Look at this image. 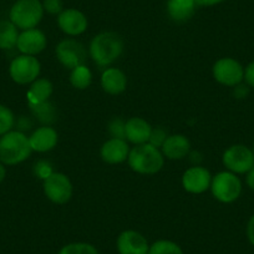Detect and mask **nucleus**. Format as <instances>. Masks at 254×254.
Returning <instances> with one entry per match:
<instances>
[{"instance_id": "obj_21", "label": "nucleus", "mask_w": 254, "mask_h": 254, "mask_svg": "<svg viewBox=\"0 0 254 254\" xmlns=\"http://www.w3.org/2000/svg\"><path fill=\"white\" fill-rule=\"evenodd\" d=\"M54 92V85L48 79H36L33 84H30L28 92H26V99H28L29 106L33 105L43 104L49 101Z\"/></svg>"}, {"instance_id": "obj_16", "label": "nucleus", "mask_w": 254, "mask_h": 254, "mask_svg": "<svg viewBox=\"0 0 254 254\" xmlns=\"http://www.w3.org/2000/svg\"><path fill=\"white\" fill-rule=\"evenodd\" d=\"M130 153V147L126 140L121 138H110L100 150V156L102 161L109 165H120V163L127 161Z\"/></svg>"}, {"instance_id": "obj_36", "label": "nucleus", "mask_w": 254, "mask_h": 254, "mask_svg": "<svg viewBox=\"0 0 254 254\" xmlns=\"http://www.w3.org/2000/svg\"><path fill=\"white\" fill-rule=\"evenodd\" d=\"M246 182H247V185H248V187L251 188V190H254V166L248 171V172H247Z\"/></svg>"}, {"instance_id": "obj_24", "label": "nucleus", "mask_w": 254, "mask_h": 254, "mask_svg": "<svg viewBox=\"0 0 254 254\" xmlns=\"http://www.w3.org/2000/svg\"><path fill=\"white\" fill-rule=\"evenodd\" d=\"M29 107H30L34 116H35L41 124H44V126H50V125L56 120V110L50 101L43 102V104L39 105H33V106Z\"/></svg>"}, {"instance_id": "obj_4", "label": "nucleus", "mask_w": 254, "mask_h": 254, "mask_svg": "<svg viewBox=\"0 0 254 254\" xmlns=\"http://www.w3.org/2000/svg\"><path fill=\"white\" fill-rule=\"evenodd\" d=\"M44 13L40 0H16L9 13V20L21 31L29 30L40 24Z\"/></svg>"}, {"instance_id": "obj_18", "label": "nucleus", "mask_w": 254, "mask_h": 254, "mask_svg": "<svg viewBox=\"0 0 254 254\" xmlns=\"http://www.w3.org/2000/svg\"><path fill=\"white\" fill-rule=\"evenodd\" d=\"M125 131H126V141L137 146L148 142L152 126L142 117H131L126 121Z\"/></svg>"}, {"instance_id": "obj_33", "label": "nucleus", "mask_w": 254, "mask_h": 254, "mask_svg": "<svg viewBox=\"0 0 254 254\" xmlns=\"http://www.w3.org/2000/svg\"><path fill=\"white\" fill-rule=\"evenodd\" d=\"M233 95L236 99H246V97L249 95V86L248 85H243L241 82L239 85L234 86Z\"/></svg>"}, {"instance_id": "obj_12", "label": "nucleus", "mask_w": 254, "mask_h": 254, "mask_svg": "<svg viewBox=\"0 0 254 254\" xmlns=\"http://www.w3.org/2000/svg\"><path fill=\"white\" fill-rule=\"evenodd\" d=\"M58 25L64 34L69 36L81 35L89 26L86 15L77 9H64L58 15Z\"/></svg>"}, {"instance_id": "obj_38", "label": "nucleus", "mask_w": 254, "mask_h": 254, "mask_svg": "<svg viewBox=\"0 0 254 254\" xmlns=\"http://www.w3.org/2000/svg\"><path fill=\"white\" fill-rule=\"evenodd\" d=\"M252 150H253V153H254V145H253V148H252Z\"/></svg>"}, {"instance_id": "obj_22", "label": "nucleus", "mask_w": 254, "mask_h": 254, "mask_svg": "<svg viewBox=\"0 0 254 254\" xmlns=\"http://www.w3.org/2000/svg\"><path fill=\"white\" fill-rule=\"evenodd\" d=\"M19 29L10 20H0V50L16 48Z\"/></svg>"}, {"instance_id": "obj_37", "label": "nucleus", "mask_w": 254, "mask_h": 254, "mask_svg": "<svg viewBox=\"0 0 254 254\" xmlns=\"http://www.w3.org/2000/svg\"><path fill=\"white\" fill-rule=\"evenodd\" d=\"M5 176H6V170H5V165L0 162V183L3 182L5 180Z\"/></svg>"}, {"instance_id": "obj_14", "label": "nucleus", "mask_w": 254, "mask_h": 254, "mask_svg": "<svg viewBox=\"0 0 254 254\" xmlns=\"http://www.w3.org/2000/svg\"><path fill=\"white\" fill-rule=\"evenodd\" d=\"M148 242L136 231H124L117 238V251L120 254H148Z\"/></svg>"}, {"instance_id": "obj_9", "label": "nucleus", "mask_w": 254, "mask_h": 254, "mask_svg": "<svg viewBox=\"0 0 254 254\" xmlns=\"http://www.w3.org/2000/svg\"><path fill=\"white\" fill-rule=\"evenodd\" d=\"M56 58L59 63L66 69L72 70L80 65H85L87 51L80 41L75 39H64L56 45Z\"/></svg>"}, {"instance_id": "obj_15", "label": "nucleus", "mask_w": 254, "mask_h": 254, "mask_svg": "<svg viewBox=\"0 0 254 254\" xmlns=\"http://www.w3.org/2000/svg\"><path fill=\"white\" fill-rule=\"evenodd\" d=\"M33 152L45 153L54 150L59 142L58 131L51 126H41L29 136Z\"/></svg>"}, {"instance_id": "obj_17", "label": "nucleus", "mask_w": 254, "mask_h": 254, "mask_svg": "<svg viewBox=\"0 0 254 254\" xmlns=\"http://www.w3.org/2000/svg\"><path fill=\"white\" fill-rule=\"evenodd\" d=\"M190 142L187 136L182 133H175V135H168L165 143L161 147L163 157H167L168 160L178 161L183 160L190 155Z\"/></svg>"}, {"instance_id": "obj_6", "label": "nucleus", "mask_w": 254, "mask_h": 254, "mask_svg": "<svg viewBox=\"0 0 254 254\" xmlns=\"http://www.w3.org/2000/svg\"><path fill=\"white\" fill-rule=\"evenodd\" d=\"M41 71V64L36 56L19 55L11 60L9 65V75L18 85L33 84Z\"/></svg>"}, {"instance_id": "obj_5", "label": "nucleus", "mask_w": 254, "mask_h": 254, "mask_svg": "<svg viewBox=\"0 0 254 254\" xmlns=\"http://www.w3.org/2000/svg\"><path fill=\"white\" fill-rule=\"evenodd\" d=\"M211 192L221 203H232L242 193V182L238 176L229 171H222L212 177Z\"/></svg>"}, {"instance_id": "obj_3", "label": "nucleus", "mask_w": 254, "mask_h": 254, "mask_svg": "<svg viewBox=\"0 0 254 254\" xmlns=\"http://www.w3.org/2000/svg\"><path fill=\"white\" fill-rule=\"evenodd\" d=\"M127 162L133 172L138 175H155L162 170L165 165V157L160 148L142 143L130 150Z\"/></svg>"}, {"instance_id": "obj_19", "label": "nucleus", "mask_w": 254, "mask_h": 254, "mask_svg": "<svg viewBox=\"0 0 254 254\" xmlns=\"http://www.w3.org/2000/svg\"><path fill=\"white\" fill-rule=\"evenodd\" d=\"M101 87L109 95L122 94L127 87L126 75L117 67H107L101 75Z\"/></svg>"}, {"instance_id": "obj_23", "label": "nucleus", "mask_w": 254, "mask_h": 254, "mask_svg": "<svg viewBox=\"0 0 254 254\" xmlns=\"http://www.w3.org/2000/svg\"><path fill=\"white\" fill-rule=\"evenodd\" d=\"M92 82V72L86 65H80L71 70L70 74V84L72 87L77 90H85L91 85Z\"/></svg>"}, {"instance_id": "obj_29", "label": "nucleus", "mask_w": 254, "mask_h": 254, "mask_svg": "<svg viewBox=\"0 0 254 254\" xmlns=\"http://www.w3.org/2000/svg\"><path fill=\"white\" fill-rule=\"evenodd\" d=\"M167 137H168L167 130H166V128H163L162 126L155 127V128L152 127L150 138H148V143L152 146H155V147L161 148L162 147L163 143H165L166 138Z\"/></svg>"}, {"instance_id": "obj_27", "label": "nucleus", "mask_w": 254, "mask_h": 254, "mask_svg": "<svg viewBox=\"0 0 254 254\" xmlns=\"http://www.w3.org/2000/svg\"><path fill=\"white\" fill-rule=\"evenodd\" d=\"M59 254H99V252L92 244L77 242V243H70L63 247Z\"/></svg>"}, {"instance_id": "obj_1", "label": "nucleus", "mask_w": 254, "mask_h": 254, "mask_svg": "<svg viewBox=\"0 0 254 254\" xmlns=\"http://www.w3.org/2000/svg\"><path fill=\"white\" fill-rule=\"evenodd\" d=\"M124 40L114 31L97 34L90 43L89 54L97 66L109 67L124 53Z\"/></svg>"}, {"instance_id": "obj_26", "label": "nucleus", "mask_w": 254, "mask_h": 254, "mask_svg": "<svg viewBox=\"0 0 254 254\" xmlns=\"http://www.w3.org/2000/svg\"><path fill=\"white\" fill-rule=\"evenodd\" d=\"M15 125V116L13 111L5 105L0 104V137L13 130Z\"/></svg>"}, {"instance_id": "obj_20", "label": "nucleus", "mask_w": 254, "mask_h": 254, "mask_svg": "<svg viewBox=\"0 0 254 254\" xmlns=\"http://www.w3.org/2000/svg\"><path fill=\"white\" fill-rule=\"evenodd\" d=\"M196 0H168L167 14L176 23H185L196 13Z\"/></svg>"}, {"instance_id": "obj_13", "label": "nucleus", "mask_w": 254, "mask_h": 254, "mask_svg": "<svg viewBox=\"0 0 254 254\" xmlns=\"http://www.w3.org/2000/svg\"><path fill=\"white\" fill-rule=\"evenodd\" d=\"M46 45H48V39H46L44 31H41L40 29L34 28L19 33L16 49L23 55H39V54L45 50Z\"/></svg>"}, {"instance_id": "obj_28", "label": "nucleus", "mask_w": 254, "mask_h": 254, "mask_svg": "<svg viewBox=\"0 0 254 254\" xmlns=\"http://www.w3.org/2000/svg\"><path fill=\"white\" fill-rule=\"evenodd\" d=\"M126 121L122 120L121 117H115L109 122L107 130H109L111 138H121V140H126Z\"/></svg>"}, {"instance_id": "obj_25", "label": "nucleus", "mask_w": 254, "mask_h": 254, "mask_svg": "<svg viewBox=\"0 0 254 254\" xmlns=\"http://www.w3.org/2000/svg\"><path fill=\"white\" fill-rule=\"evenodd\" d=\"M148 254H183L182 249L177 243L166 239L155 242L148 249Z\"/></svg>"}, {"instance_id": "obj_10", "label": "nucleus", "mask_w": 254, "mask_h": 254, "mask_svg": "<svg viewBox=\"0 0 254 254\" xmlns=\"http://www.w3.org/2000/svg\"><path fill=\"white\" fill-rule=\"evenodd\" d=\"M212 74L218 84L234 87L244 80V67L233 58H222L214 63Z\"/></svg>"}, {"instance_id": "obj_35", "label": "nucleus", "mask_w": 254, "mask_h": 254, "mask_svg": "<svg viewBox=\"0 0 254 254\" xmlns=\"http://www.w3.org/2000/svg\"><path fill=\"white\" fill-rule=\"evenodd\" d=\"M226 1V0H196V3L198 6H213L217 4H221Z\"/></svg>"}, {"instance_id": "obj_30", "label": "nucleus", "mask_w": 254, "mask_h": 254, "mask_svg": "<svg viewBox=\"0 0 254 254\" xmlns=\"http://www.w3.org/2000/svg\"><path fill=\"white\" fill-rule=\"evenodd\" d=\"M43 8L50 15H59L64 10L63 0H44Z\"/></svg>"}, {"instance_id": "obj_32", "label": "nucleus", "mask_w": 254, "mask_h": 254, "mask_svg": "<svg viewBox=\"0 0 254 254\" xmlns=\"http://www.w3.org/2000/svg\"><path fill=\"white\" fill-rule=\"evenodd\" d=\"M244 81L247 82L249 87L254 89V61L248 64L244 69Z\"/></svg>"}, {"instance_id": "obj_8", "label": "nucleus", "mask_w": 254, "mask_h": 254, "mask_svg": "<svg viewBox=\"0 0 254 254\" xmlns=\"http://www.w3.org/2000/svg\"><path fill=\"white\" fill-rule=\"evenodd\" d=\"M222 162L229 172L243 175L254 166L253 150L246 145H232L223 152Z\"/></svg>"}, {"instance_id": "obj_34", "label": "nucleus", "mask_w": 254, "mask_h": 254, "mask_svg": "<svg viewBox=\"0 0 254 254\" xmlns=\"http://www.w3.org/2000/svg\"><path fill=\"white\" fill-rule=\"evenodd\" d=\"M247 237L249 242L254 246V214L249 218L248 224H247Z\"/></svg>"}, {"instance_id": "obj_31", "label": "nucleus", "mask_w": 254, "mask_h": 254, "mask_svg": "<svg viewBox=\"0 0 254 254\" xmlns=\"http://www.w3.org/2000/svg\"><path fill=\"white\" fill-rule=\"evenodd\" d=\"M34 172L41 180H45L48 178L51 173L54 172L53 168H51V165L48 162V161H39L35 165V168H34Z\"/></svg>"}, {"instance_id": "obj_11", "label": "nucleus", "mask_w": 254, "mask_h": 254, "mask_svg": "<svg viewBox=\"0 0 254 254\" xmlns=\"http://www.w3.org/2000/svg\"><path fill=\"white\" fill-rule=\"evenodd\" d=\"M212 175L202 166H192L182 175V187L193 194L204 193L211 188Z\"/></svg>"}, {"instance_id": "obj_2", "label": "nucleus", "mask_w": 254, "mask_h": 254, "mask_svg": "<svg viewBox=\"0 0 254 254\" xmlns=\"http://www.w3.org/2000/svg\"><path fill=\"white\" fill-rule=\"evenodd\" d=\"M31 146L29 137L21 131H9L0 137V162L5 166L23 163L30 157Z\"/></svg>"}, {"instance_id": "obj_7", "label": "nucleus", "mask_w": 254, "mask_h": 254, "mask_svg": "<svg viewBox=\"0 0 254 254\" xmlns=\"http://www.w3.org/2000/svg\"><path fill=\"white\" fill-rule=\"evenodd\" d=\"M44 194L49 201L55 204H65L71 199L72 183L65 173L53 172L43 181Z\"/></svg>"}]
</instances>
